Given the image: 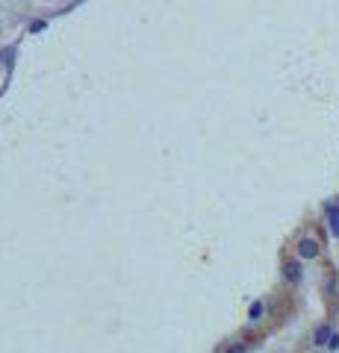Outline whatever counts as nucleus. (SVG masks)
<instances>
[{"label": "nucleus", "instance_id": "obj_1", "mask_svg": "<svg viewBox=\"0 0 339 353\" xmlns=\"http://www.w3.org/2000/svg\"><path fill=\"white\" fill-rule=\"evenodd\" d=\"M336 333H339V330H336L331 321H319V324L310 330V347H313V350H327Z\"/></svg>", "mask_w": 339, "mask_h": 353}, {"label": "nucleus", "instance_id": "obj_2", "mask_svg": "<svg viewBox=\"0 0 339 353\" xmlns=\"http://www.w3.org/2000/svg\"><path fill=\"white\" fill-rule=\"evenodd\" d=\"M295 256H298L301 262H313V259H319V256H322V245H319L316 239L304 236V239L298 241V248H295Z\"/></svg>", "mask_w": 339, "mask_h": 353}, {"label": "nucleus", "instance_id": "obj_3", "mask_svg": "<svg viewBox=\"0 0 339 353\" xmlns=\"http://www.w3.org/2000/svg\"><path fill=\"white\" fill-rule=\"evenodd\" d=\"M283 280H287L289 285H298V283L304 280V265H301V259H298V256L283 262Z\"/></svg>", "mask_w": 339, "mask_h": 353}, {"label": "nucleus", "instance_id": "obj_4", "mask_svg": "<svg viewBox=\"0 0 339 353\" xmlns=\"http://www.w3.org/2000/svg\"><path fill=\"white\" fill-rule=\"evenodd\" d=\"M262 318H266V303H262V301H254V303H251V309H248V324H251V327H257Z\"/></svg>", "mask_w": 339, "mask_h": 353}, {"label": "nucleus", "instance_id": "obj_5", "mask_svg": "<svg viewBox=\"0 0 339 353\" xmlns=\"http://www.w3.org/2000/svg\"><path fill=\"white\" fill-rule=\"evenodd\" d=\"M251 350V341L245 339H233L231 345H224V353H248Z\"/></svg>", "mask_w": 339, "mask_h": 353}, {"label": "nucleus", "instance_id": "obj_6", "mask_svg": "<svg viewBox=\"0 0 339 353\" xmlns=\"http://www.w3.org/2000/svg\"><path fill=\"white\" fill-rule=\"evenodd\" d=\"M327 215H331V224H333V233L339 236V206H327Z\"/></svg>", "mask_w": 339, "mask_h": 353}, {"label": "nucleus", "instance_id": "obj_7", "mask_svg": "<svg viewBox=\"0 0 339 353\" xmlns=\"http://www.w3.org/2000/svg\"><path fill=\"white\" fill-rule=\"evenodd\" d=\"M319 353H331V350H319Z\"/></svg>", "mask_w": 339, "mask_h": 353}]
</instances>
